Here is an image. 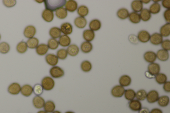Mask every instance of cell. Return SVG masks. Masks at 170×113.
<instances>
[{
    "mask_svg": "<svg viewBox=\"0 0 170 113\" xmlns=\"http://www.w3.org/2000/svg\"><path fill=\"white\" fill-rule=\"evenodd\" d=\"M66 2L65 0H46L44 2L46 9L50 10L53 12L63 7Z\"/></svg>",
    "mask_w": 170,
    "mask_h": 113,
    "instance_id": "cell-1",
    "label": "cell"
},
{
    "mask_svg": "<svg viewBox=\"0 0 170 113\" xmlns=\"http://www.w3.org/2000/svg\"><path fill=\"white\" fill-rule=\"evenodd\" d=\"M41 84L44 90L50 91L54 88L55 85V82L51 77L46 76L42 79Z\"/></svg>",
    "mask_w": 170,
    "mask_h": 113,
    "instance_id": "cell-2",
    "label": "cell"
},
{
    "mask_svg": "<svg viewBox=\"0 0 170 113\" xmlns=\"http://www.w3.org/2000/svg\"><path fill=\"white\" fill-rule=\"evenodd\" d=\"M49 72L52 78L55 79L62 78L64 75V70L58 66H53Z\"/></svg>",
    "mask_w": 170,
    "mask_h": 113,
    "instance_id": "cell-3",
    "label": "cell"
},
{
    "mask_svg": "<svg viewBox=\"0 0 170 113\" xmlns=\"http://www.w3.org/2000/svg\"><path fill=\"white\" fill-rule=\"evenodd\" d=\"M125 90L123 86L120 85H117L114 86L112 89L111 93L113 97L120 98L124 95Z\"/></svg>",
    "mask_w": 170,
    "mask_h": 113,
    "instance_id": "cell-4",
    "label": "cell"
},
{
    "mask_svg": "<svg viewBox=\"0 0 170 113\" xmlns=\"http://www.w3.org/2000/svg\"><path fill=\"white\" fill-rule=\"evenodd\" d=\"M21 86L17 82H14L8 87L7 91L9 93L13 95H17L21 92Z\"/></svg>",
    "mask_w": 170,
    "mask_h": 113,
    "instance_id": "cell-5",
    "label": "cell"
},
{
    "mask_svg": "<svg viewBox=\"0 0 170 113\" xmlns=\"http://www.w3.org/2000/svg\"><path fill=\"white\" fill-rule=\"evenodd\" d=\"M158 92L155 90H152L147 93L146 99L150 104H153L158 101L159 98Z\"/></svg>",
    "mask_w": 170,
    "mask_h": 113,
    "instance_id": "cell-6",
    "label": "cell"
},
{
    "mask_svg": "<svg viewBox=\"0 0 170 113\" xmlns=\"http://www.w3.org/2000/svg\"><path fill=\"white\" fill-rule=\"evenodd\" d=\"M45 101L40 96H36L33 99L32 103L34 106L38 109H42L44 106Z\"/></svg>",
    "mask_w": 170,
    "mask_h": 113,
    "instance_id": "cell-7",
    "label": "cell"
},
{
    "mask_svg": "<svg viewBox=\"0 0 170 113\" xmlns=\"http://www.w3.org/2000/svg\"><path fill=\"white\" fill-rule=\"evenodd\" d=\"M151 35L147 31L143 30L140 31L138 33L137 37L139 42L146 43L149 40Z\"/></svg>",
    "mask_w": 170,
    "mask_h": 113,
    "instance_id": "cell-8",
    "label": "cell"
},
{
    "mask_svg": "<svg viewBox=\"0 0 170 113\" xmlns=\"http://www.w3.org/2000/svg\"><path fill=\"white\" fill-rule=\"evenodd\" d=\"M36 33L35 27L32 25H29L25 28L23 34L25 37L29 39L34 37Z\"/></svg>",
    "mask_w": 170,
    "mask_h": 113,
    "instance_id": "cell-9",
    "label": "cell"
},
{
    "mask_svg": "<svg viewBox=\"0 0 170 113\" xmlns=\"http://www.w3.org/2000/svg\"><path fill=\"white\" fill-rule=\"evenodd\" d=\"M148 71L151 74L156 76L160 73L161 67L159 64L156 63L150 64L148 66Z\"/></svg>",
    "mask_w": 170,
    "mask_h": 113,
    "instance_id": "cell-10",
    "label": "cell"
},
{
    "mask_svg": "<svg viewBox=\"0 0 170 113\" xmlns=\"http://www.w3.org/2000/svg\"><path fill=\"white\" fill-rule=\"evenodd\" d=\"M149 40L152 44L156 45H159L163 42V37L160 33H154L151 35Z\"/></svg>",
    "mask_w": 170,
    "mask_h": 113,
    "instance_id": "cell-11",
    "label": "cell"
},
{
    "mask_svg": "<svg viewBox=\"0 0 170 113\" xmlns=\"http://www.w3.org/2000/svg\"><path fill=\"white\" fill-rule=\"evenodd\" d=\"M144 58L148 63H153L157 59L156 54L153 51H147L144 55Z\"/></svg>",
    "mask_w": 170,
    "mask_h": 113,
    "instance_id": "cell-12",
    "label": "cell"
},
{
    "mask_svg": "<svg viewBox=\"0 0 170 113\" xmlns=\"http://www.w3.org/2000/svg\"><path fill=\"white\" fill-rule=\"evenodd\" d=\"M45 60L47 64L52 66H56L59 62V59L57 55L52 54H48L46 55Z\"/></svg>",
    "mask_w": 170,
    "mask_h": 113,
    "instance_id": "cell-13",
    "label": "cell"
},
{
    "mask_svg": "<svg viewBox=\"0 0 170 113\" xmlns=\"http://www.w3.org/2000/svg\"><path fill=\"white\" fill-rule=\"evenodd\" d=\"M129 106L130 109L134 111H139L142 108V104L140 101L134 100L129 102Z\"/></svg>",
    "mask_w": 170,
    "mask_h": 113,
    "instance_id": "cell-14",
    "label": "cell"
},
{
    "mask_svg": "<svg viewBox=\"0 0 170 113\" xmlns=\"http://www.w3.org/2000/svg\"><path fill=\"white\" fill-rule=\"evenodd\" d=\"M21 93L25 97L31 96L33 93V87L29 84L24 85L21 87Z\"/></svg>",
    "mask_w": 170,
    "mask_h": 113,
    "instance_id": "cell-15",
    "label": "cell"
},
{
    "mask_svg": "<svg viewBox=\"0 0 170 113\" xmlns=\"http://www.w3.org/2000/svg\"><path fill=\"white\" fill-rule=\"evenodd\" d=\"M157 58L160 61H166L169 57L168 51L163 49L159 50L156 54Z\"/></svg>",
    "mask_w": 170,
    "mask_h": 113,
    "instance_id": "cell-16",
    "label": "cell"
},
{
    "mask_svg": "<svg viewBox=\"0 0 170 113\" xmlns=\"http://www.w3.org/2000/svg\"><path fill=\"white\" fill-rule=\"evenodd\" d=\"M42 17L45 21L47 22H50L54 19V14L51 10L45 9L42 13Z\"/></svg>",
    "mask_w": 170,
    "mask_h": 113,
    "instance_id": "cell-17",
    "label": "cell"
},
{
    "mask_svg": "<svg viewBox=\"0 0 170 113\" xmlns=\"http://www.w3.org/2000/svg\"><path fill=\"white\" fill-rule=\"evenodd\" d=\"M131 83L132 79L131 77L128 75H123L119 79L120 85L124 87L130 85Z\"/></svg>",
    "mask_w": 170,
    "mask_h": 113,
    "instance_id": "cell-18",
    "label": "cell"
},
{
    "mask_svg": "<svg viewBox=\"0 0 170 113\" xmlns=\"http://www.w3.org/2000/svg\"><path fill=\"white\" fill-rule=\"evenodd\" d=\"M62 32L64 35H68L71 34L73 31V27L70 23H64L62 24L61 26Z\"/></svg>",
    "mask_w": 170,
    "mask_h": 113,
    "instance_id": "cell-19",
    "label": "cell"
},
{
    "mask_svg": "<svg viewBox=\"0 0 170 113\" xmlns=\"http://www.w3.org/2000/svg\"><path fill=\"white\" fill-rule=\"evenodd\" d=\"M65 7L67 11L70 12H73L77 10L78 4L75 1L69 0L67 2Z\"/></svg>",
    "mask_w": 170,
    "mask_h": 113,
    "instance_id": "cell-20",
    "label": "cell"
},
{
    "mask_svg": "<svg viewBox=\"0 0 170 113\" xmlns=\"http://www.w3.org/2000/svg\"><path fill=\"white\" fill-rule=\"evenodd\" d=\"M71 40L68 35H63L59 38L58 42L60 45L64 47H68L71 44Z\"/></svg>",
    "mask_w": 170,
    "mask_h": 113,
    "instance_id": "cell-21",
    "label": "cell"
},
{
    "mask_svg": "<svg viewBox=\"0 0 170 113\" xmlns=\"http://www.w3.org/2000/svg\"><path fill=\"white\" fill-rule=\"evenodd\" d=\"M74 24L79 29H83L86 27L87 21L84 17H78L75 19Z\"/></svg>",
    "mask_w": 170,
    "mask_h": 113,
    "instance_id": "cell-22",
    "label": "cell"
},
{
    "mask_svg": "<svg viewBox=\"0 0 170 113\" xmlns=\"http://www.w3.org/2000/svg\"><path fill=\"white\" fill-rule=\"evenodd\" d=\"M131 8L134 12H141L143 9V4L141 1H134L131 3Z\"/></svg>",
    "mask_w": 170,
    "mask_h": 113,
    "instance_id": "cell-23",
    "label": "cell"
},
{
    "mask_svg": "<svg viewBox=\"0 0 170 113\" xmlns=\"http://www.w3.org/2000/svg\"><path fill=\"white\" fill-rule=\"evenodd\" d=\"M83 37L84 40L87 42H92L95 37V34L93 31L91 30H85L83 33Z\"/></svg>",
    "mask_w": 170,
    "mask_h": 113,
    "instance_id": "cell-24",
    "label": "cell"
},
{
    "mask_svg": "<svg viewBox=\"0 0 170 113\" xmlns=\"http://www.w3.org/2000/svg\"><path fill=\"white\" fill-rule=\"evenodd\" d=\"M102 27V23L98 19H95L91 21L89 24L90 30L93 31H97L99 30Z\"/></svg>",
    "mask_w": 170,
    "mask_h": 113,
    "instance_id": "cell-25",
    "label": "cell"
},
{
    "mask_svg": "<svg viewBox=\"0 0 170 113\" xmlns=\"http://www.w3.org/2000/svg\"><path fill=\"white\" fill-rule=\"evenodd\" d=\"M56 105L54 102L51 100H48L45 103L43 107L44 111L48 113H52L56 109Z\"/></svg>",
    "mask_w": 170,
    "mask_h": 113,
    "instance_id": "cell-26",
    "label": "cell"
},
{
    "mask_svg": "<svg viewBox=\"0 0 170 113\" xmlns=\"http://www.w3.org/2000/svg\"><path fill=\"white\" fill-rule=\"evenodd\" d=\"M49 48L48 45L45 44H41L36 48V53L39 55L43 56L46 54L48 52Z\"/></svg>",
    "mask_w": 170,
    "mask_h": 113,
    "instance_id": "cell-27",
    "label": "cell"
},
{
    "mask_svg": "<svg viewBox=\"0 0 170 113\" xmlns=\"http://www.w3.org/2000/svg\"><path fill=\"white\" fill-rule=\"evenodd\" d=\"M141 20L144 22L149 21L152 17V15L149 9L147 8L143 9L139 14Z\"/></svg>",
    "mask_w": 170,
    "mask_h": 113,
    "instance_id": "cell-28",
    "label": "cell"
},
{
    "mask_svg": "<svg viewBox=\"0 0 170 113\" xmlns=\"http://www.w3.org/2000/svg\"><path fill=\"white\" fill-rule=\"evenodd\" d=\"M68 54L72 56H77L79 52V48L76 45L72 44L68 46L67 49Z\"/></svg>",
    "mask_w": 170,
    "mask_h": 113,
    "instance_id": "cell-29",
    "label": "cell"
},
{
    "mask_svg": "<svg viewBox=\"0 0 170 113\" xmlns=\"http://www.w3.org/2000/svg\"><path fill=\"white\" fill-rule=\"evenodd\" d=\"M128 18L130 21L134 24L139 23L141 20L139 14L134 12L130 13Z\"/></svg>",
    "mask_w": 170,
    "mask_h": 113,
    "instance_id": "cell-30",
    "label": "cell"
},
{
    "mask_svg": "<svg viewBox=\"0 0 170 113\" xmlns=\"http://www.w3.org/2000/svg\"><path fill=\"white\" fill-rule=\"evenodd\" d=\"M129 14L128 10L124 8L119 9L117 12V15L118 18L122 20L126 19L128 18Z\"/></svg>",
    "mask_w": 170,
    "mask_h": 113,
    "instance_id": "cell-31",
    "label": "cell"
},
{
    "mask_svg": "<svg viewBox=\"0 0 170 113\" xmlns=\"http://www.w3.org/2000/svg\"><path fill=\"white\" fill-rule=\"evenodd\" d=\"M49 33L52 38L56 39L61 36L62 32L61 29L59 28L54 27L50 29Z\"/></svg>",
    "mask_w": 170,
    "mask_h": 113,
    "instance_id": "cell-32",
    "label": "cell"
},
{
    "mask_svg": "<svg viewBox=\"0 0 170 113\" xmlns=\"http://www.w3.org/2000/svg\"><path fill=\"white\" fill-rule=\"evenodd\" d=\"M93 45L91 42L86 41L82 43L81 49L83 53L87 54L91 52L93 49Z\"/></svg>",
    "mask_w": 170,
    "mask_h": 113,
    "instance_id": "cell-33",
    "label": "cell"
},
{
    "mask_svg": "<svg viewBox=\"0 0 170 113\" xmlns=\"http://www.w3.org/2000/svg\"><path fill=\"white\" fill-rule=\"evenodd\" d=\"M160 33L163 37H167L170 35V24L167 23L163 26L160 29Z\"/></svg>",
    "mask_w": 170,
    "mask_h": 113,
    "instance_id": "cell-34",
    "label": "cell"
},
{
    "mask_svg": "<svg viewBox=\"0 0 170 113\" xmlns=\"http://www.w3.org/2000/svg\"><path fill=\"white\" fill-rule=\"evenodd\" d=\"M124 95L126 100L130 101L135 98L136 92L132 89H128L125 91Z\"/></svg>",
    "mask_w": 170,
    "mask_h": 113,
    "instance_id": "cell-35",
    "label": "cell"
},
{
    "mask_svg": "<svg viewBox=\"0 0 170 113\" xmlns=\"http://www.w3.org/2000/svg\"><path fill=\"white\" fill-rule=\"evenodd\" d=\"M169 102V97L167 96H163L159 97L158 101V105L162 107L168 106Z\"/></svg>",
    "mask_w": 170,
    "mask_h": 113,
    "instance_id": "cell-36",
    "label": "cell"
},
{
    "mask_svg": "<svg viewBox=\"0 0 170 113\" xmlns=\"http://www.w3.org/2000/svg\"><path fill=\"white\" fill-rule=\"evenodd\" d=\"M28 48L26 43L24 41H21L17 44L16 49L19 53L23 54L26 52Z\"/></svg>",
    "mask_w": 170,
    "mask_h": 113,
    "instance_id": "cell-37",
    "label": "cell"
},
{
    "mask_svg": "<svg viewBox=\"0 0 170 113\" xmlns=\"http://www.w3.org/2000/svg\"><path fill=\"white\" fill-rule=\"evenodd\" d=\"M28 48L30 49H36L39 45V40L35 37L29 39L26 42Z\"/></svg>",
    "mask_w": 170,
    "mask_h": 113,
    "instance_id": "cell-38",
    "label": "cell"
},
{
    "mask_svg": "<svg viewBox=\"0 0 170 113\" xmlns=\"http://www.w3.org/2000/svg\"><path fill=\"white\" fill-rule=\"evenodd\" d=\"M82 70L84 73H88L92 69V64L88 60H84L82 62L81 65Z\"/></svg>",
    "mask_w": 170,
    "mask_h": 113,
    "instance_id": "cell-39",
    "label": "cell"
},
{
    "mask_svg": "<svg viewBox=\"0 0 170 113\" xmlns=\"http://www.w3.org/2000/svg\"><path fill=\"white\" fill-rule=\"evenodd\" d=\"M155 79L157 83L159 85L163 84L167 81V76L163 73H159L155 76Z\"/></svg>",
    "mask_w": 170,
    "mask_h": 113,
    "instance_id": "cell-40",
    "label": "cell"
},
{
    "mask_svg": "<svg viewBox=\"0 0 170 113\" xmlns=\"http://www.w3.org/2000/svg\"><path fill=\"white\" fill-rule=\"evenodd\" d=\"M55 14L57 18L63 19L67 16L68 12L65 8L62 7L56 10Z\"/></svg>",
    "mask_w": 170,
    "mask_h": 113,
    "instance_id": "cell-41",
    "label": "cell"
},
{
    "mask_svg": "<svg viewBox=\"0 0 170 113\" xmlns=\"http://www.w3.org/2000/svg\"><path fill=\"white\" fill-rule=\"evenodd\" d=\"M161 9L160 4L158 3H154L150 7L149 10L151 14H157L160 12Z\"/></svg>",
    "mask_w": 170,
    "mask_h": 113,
    "instance_id": "cell-42",
    "label": "cell"
},
{
    "mask_svg": "<svg viewBox=\"0 0 170 113\" xmlns=\"http://www.w3.org/2000/svg\"><path fill=\"white\" fill-rule=\"evenodd\" d=\"M89 10L88 8L86 6L82 5L78 9L77 12L80 16L84 17L88 14Z\"/></svg>",
    "mask_w": 170,
    "mask_h": 113,
    "instance_id": "cell-43",
    "label": "cell"
},
{
    "mask_svg": "<svg viewBox=\"0 0 170 113\" xmlns=\"http://www.w3.org/2000/svg\"><path fill=\"white\" fill-rule=\"evenodd\" d=\"M147 92L144 89H141L136 92V97L137 100L140 101H143L147 98Z\"/></svg>",
    "mask_w": 170,
    "mask_h": 113,
    "instance_id": "cell-44",
    "label": "cell"
},
{
    "mask_svg": "<svg viewBox=\"0 0 170 113\" xmlns=\"http://www.w3.org/2000/svg\"><path fill=\"white\" fill-rule=\"evenodd\" d=\"M58 41L56 39L51 38L49 40L48 46L49 49L52 50H56L59 46Z\"/></svg>",
    "mask_w": 170,
    "mask_h": 113,
    "instance_id": "cell-45",
    "label": "cell"
},
{
    "mask_svg": "<svg viewBox=\"0 0 170 113\" xmlns=\"http://www.w3.org/2000/svg\"><path fill=\"white\" fill-rule=\"evenodd\" d=\"M11 49L9 44L6 42H2L0 43V53L2 54L8 53Z\"/></svg>",
    "mask_w": 170,
    "mask_h": 113,
    "instance_id": "cell-46",
    "label": "cell"
},
{
    "mask_svg": "<svg viewBox=\"0 0 170 113\" xmlns=\"http://www.w3.org/2000/svg\"><path fill=\"white\" fill-rule=\"evenodd\" d=\"M68 54L67 49H59L57 53L58 58L62 60L65 59L67 58Z\"/></svg>",
    "mask_w": 170,
    "mask_h": 113,
    "instance_id": "cell-47",
    "label": "cell"
},
{
    "mask_svg": "<svg viewBox=\"0 0 170 113\" xmlns=\"http://www.w3.org/2000/svg\"><path fill=\"white\" fill-rule=\"evenodd\" d=\"M44 90L41 84H37L33 87V93L36 96H40L43 92Z\"/></svg>",
    "mask_w": 170,
    "mask_h": 113,
    "instance_id": "cell-48",
    "label": "cell"
},
{
    "mask_svg": "<svg viewBox=\"0 0 170 113\" xmlns=\"http://www.w3.org/2000/svg\"><path fill=\"white\" fill-rule=\"evenodd\" d=\"M2 2L5 6L8 8H11L16 6L17 1L15 0H4Z\"/></svg>",
    "mask_w": 170,
    "mask_h": 113,
    "instance_id": "cell-49",
    "label": "cell"
},
{
    "mask_svg": "<svg viewBox=\"0 0 170 113\" xmlns=\"http://www.w3.org/2000/svg\"><path fill=\"white\" fill-rule=\"evenodd\" d=\"M161 46L163 49L168 51L170 50V40L169 39H166L163 40Z\"/></svg>",
    "mask_w": 170,
    "mask_h": 113,
    "instance_id": "cell-50",
    "label": "cell"
},
{
    "mask_svg": "<svg viewBox=\"0 0 170 113\" xmlns=\"http://www.w3.org/2000/svg\"><path fill=\"white\" fill-rule=\"evenodd\" d=\"M128 40L129 42L133 45H137L139 40L137 36L135 35L131 34L129 35Z\"/></svg>",
    "mask_w": 170,
    "mask_h": 113,
    "instance_id": "cell-51",
    "label": "cell"
},
{
    "mask_svg": "<svg viewBox=\"0 0 170 113\" xmlns=\"http://www.w3.org/2000/svg\"><path fill=\"white\" fill-rule=\"evenodd\" d=\"M163 17L167 23L170 22V9H167L163 13Z\"/></svg>",
    "mask_w": 170,
    "mask_h": 113,
    "instance_id": "cell-52",
    "label": "cell"
},
{
    "mask_svg": "<svg viewBox=\"0 0 170 113\" xmlns=\"http://www.w3.org/2000/svg\"><path fill=\"white\" fill-rule=\"evenodd\" d=\"M163 88L165 92L169 93L170 92V82L167 81L164 84Z\"/></svg>",
    "mask_w": 170,
    "mask_h": 113,
    "instance_id": "cell-53",
    "label": "cell"
},
{
    "mask_svg": "<svg viewBox=\"0 0 170 113\" xmlns=\"http://www.w3.org/2000/svg\"><path fill=\"white\" fill-rule=\"evenodd\" d=\"M163 7L167 9H170V0H163L162 1Z\"/></svg>",
    "mask_w": 170,
    "mask_h": 113,
    "instance_id": "cell-54",
    "label": "cell"
},
{
    "mask_svg": "<svg viewBox=\"0 0 170 113\" xmlns=\"http://www.w3.org/2000/svg\"><path fill=\"white\" fill-rule=\"evenodd\" d=\"M145 75L146 78L149 79H153L155 78V76L153 75L147 71L145 73Z\"/></svg>",
    "mask_w": 170,
    "mask_h": 113,
    "instance_id": "cell-55",
    "label": "cell"
},
{
    "mask_svg": "<svg viewBox=\"0 0 170 113\" xmlns=\"http://www.w3.org/2000/svg\"><path fill=\"white\" fill-rule=\"evenodd\" d=\"M139 113H150V111L147 108L143 107L139 111Z\"/></svg>",
    "mask_w": 170,
    "mask_h": 113,
    "instance_id": "cell-56",
    "label": "cell"
},
{
    "mask_svg": "<svg viewBox=\"0 0 170 113\" xmlns=\"http://www.w3.org/2000/svg\"><path fill=\"white\" fill-rule=\"evenodd\" d=\"M150 113H163L162 110L158 108H155L152 109Z\"/></svg>",
    "mask_w": 170,
    "mask_h": 113,
    "instance_id": "cell-57",
    "label": "cell"
},
{
    "mask_svg": "<svg viewBox=\"0 0 170 113\" xmlns=\"http://www.w3.org/2000/svg\"><path fill=\"white\" fill-rule=\"evenodd\" d=\"M141 1L143 4H148L151 1L150 0H142Z\"/></svg>",
    "mask_w": 170,
    "mask_h": 113,
    "instance_id": "cell-58",
    "label": "cell"
},
{
    "mask_svg": "<svg viewBox=\"0 0 170 113\" xmlns=\"http://www.w3.org/2000/svg\"><path fill=\"white\" fill-rule=\"evenodd\" d=\"M37 113H48L46 111H45L43 110H41L40 111H38Z\"/></svg>",
    "mask_w": 170,
    "mask_h": 113,
    "instance_id": "cell-59",
    "label": "cell"
},
{
    "mask_svg": "<svg viewBox=\"0 0 170 113\" xmlns=\"http://www.w3.org/2000/svg\"><path fill=\"white\" fill-rule=\"evenodd\" d=\"M52 113H62L61 111H54V112Z\"/></svg>",
    "mask_w": 170,
    "mask_h": 113,
    "instance_id": "cell-60",
    "label": "cell"
},
{
    "mask_svg": "<svg viewBox=\"0 0 170 113\" xmlns=\"http://www.w3.org/2000/svg\"><path fill=\"white\" fill-rule=\"evenodd\" d=\"M37 2L40 3H42L44 2V1H36Z\"/></svg>",
    "mask_w": 170,
    "mask_h": 113,
    "instance_id": "cell-61",
    "label": "cell"
},
{
    "mask_svg": "<svg viewBox=\"0 0 170 113\" xmlns=\"http://www.w3.org/2000/svg\"><path fill=\"white\" fill-rule=\"evenodd\" d=\"M65 113H75L74 112L72 111H68L66 112Z\"/></svg>",
    "mask_w": 170,
    "mask_h": 113,
    "instance_id": "cell-62",
    "label": "cell"
},
{
    "mask_svg": "<svg viewBox=\"0 0 170 113\" xmlns=\"http://www.w3.org/2000/svg\"><path fill=\"white\" fill-rule=\"evenodd\" d=\"M161 1H153V2H154V3H158V2H161Z\"/></svg>",
    "mask_w": 170,
    "mask_h": 113,
    "instance_id": "cell-63",
    "label": "cell"
},
{
    "mask_svg": "<svg viewBox=\"0 0 170 113\" xmlns=\"http://www.w3.org/2000/svg\"><path fill=\"white\" fill-rule=\"evenodd\" d=\"M1 34H0V40H1Z\"/></svg>",
    "mask_w": 170,
    "mask_h": 113,
    "instance_id": "cell-64",
    "label": "cell"
}]
</instances>
